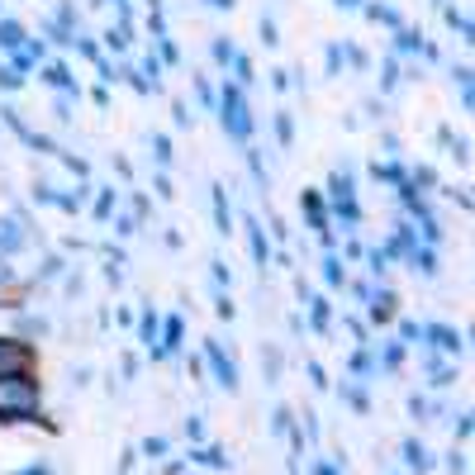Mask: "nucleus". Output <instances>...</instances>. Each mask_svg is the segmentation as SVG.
<instances>
[{
    "label": "nucleus",
    "instance_id": "nucleus-1",
    "mask_svg": "<svg viewBox=\"0 0 475 475\" xmlns=\"http://www.w3.org/2000/svg\"><path fill=\"white\" fill-rule=\"evenodd\" d=\"M33 385L20 376H0V418H14V414H29L33 409Z\"/></svg>",
    "mask_w": 475,
    "mask_h": 475
},
{
    "label": "nucleus",
    "instance_id": "nucleus-2",
    "mask_svg": "<svg viewBox=\"0 0 475 475\" xmlns=\"http://www.w3.org/2000/svg\"><path fill=\"white\" fill-rule=\"evenodd\" d=\"M10 362H20V352H14L10 343H0V366H10Z\"/></svg>",
    "mask_w": 475,
    "mask_h": 475
}]
</instances>
